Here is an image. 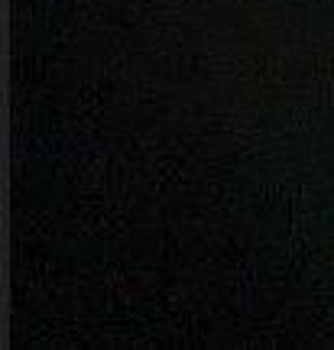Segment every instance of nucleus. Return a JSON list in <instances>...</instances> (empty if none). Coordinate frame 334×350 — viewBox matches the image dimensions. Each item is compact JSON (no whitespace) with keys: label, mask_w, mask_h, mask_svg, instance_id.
I'll list each match as a JSON object with an SVG mask.
<instances>
[]
</instances>
